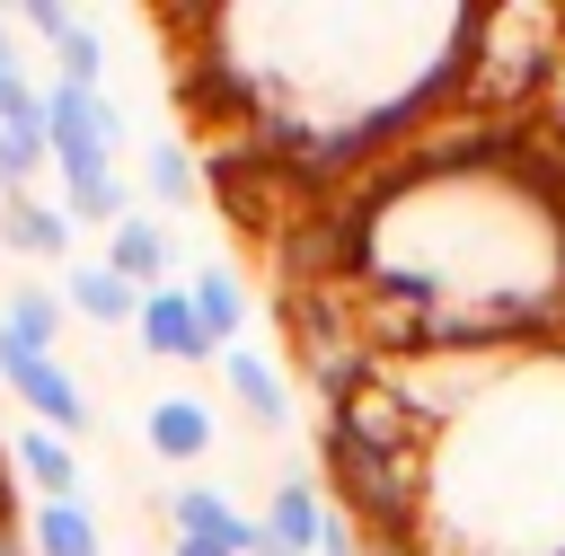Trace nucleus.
<instances>
[{
  "label": "nucleus",
  "instance_id": "nucleus-21",
  "mask_svg": "<svg viewBox=\"0 0 565 556\" xmlns=\"http://www.w3.org/2000/svg\"><path fill=\"white\" fill-rule=\"evenodd\" d=\"M9 71H26V62H18V18L0 9V79H9Z\"/></svg>",
  "mask_w": 565,
  "mask_h": 556
},
{
  "label": "nucleus",
  "instance_id": "nucleus-13",
  "mask_svg": "<svg viewBox=\"0 0 565 556\" xmlns=\"http://www.w3.org/2000/svg\"><path fill=\"white\" fill-rule=\"evenodd\" d=\"M26 547L35 556H106V530H97L88 494H71V503H35L26 512Z\"/></svg>",
  "mask_w": 565,
  "mask_h": 556
},
{
  "label": "nucleus",
  "instance_id": "nucleus-7",
  "mask_svg": "<svg viewBox=\"0 0 565 556\" xmlns=\"http://www.w3.org/2000/svg\"><path fill=\"white\" fill-rule=\"evenodd\" d=\"M141 441H150V459H168V468H194V459L221 441V424H212V406H203V397H150V415H141Z\"/></svg>",
  "mask_w": 565,
  "mask_h": 556
},
{
  "label": "nucleus",
  "instance_id": "nucleus-14",
  "mask_svg": "<svg viewBox=\"0 0 565 556\" xmlns=\"http://www.w3.org/2000/svg\"><path fill=\"white\" fill-rule=\"evenodd\" d=\"M62 291H44V282H18V291H0V335L9 344H35V353H53L62 344Z\"/></svg>",
  "mask_w": 565,
  "mask_h": 556
},
{
  "label": "nucleus",
  "instance_id": "nucleus-23",
  "mask_svg": "<svg viewBox=\"0 0 565 556\" xmlns=\"http://www.w3.org/2000/svg\"><path fill=\"white\" fill-rule=\"evenodd\" d=\"M0 556H35V547H26V530H0Z\"/></svg>",
  "mask_w": 565,
  "mask_h": 556
},
{
  "label": "nucleus",
  "instance_id": "nucleus-6",
  "mask_svg": "<svg viewBox=\"0 0 565 556\" xmlns=\"http://www.w3.org/2000/svg\"><path fill=\"white\" fill-rule=\"evenodd\" d=\"M9 468H18V485H26L35 503H71V494H79V450H71L62 432H44V424H18V432H9Z\"/></svg>",
  "mask_w": 565,
  "mask_h": 556
},
{
  "label": "nucleus",
  "instance_id": "nucleus-5",
  "mask_svg": "<svg viewBox=\"0 0 565 556\" xmlns=\"http://www.w3.org/2000/svg\"><path fill=\"white\" fill-rule=\"evenodd\" d=\"M0 256H18V265H62V274H71V212L44 203V194H9V212H0Z\"/></svg>",
  "mask_w": 565,
  "mask_h": 556
},
{
  "label": "nucleus",
  "instance_id": "nucleus-18",
  "mask_svg": "<svg viewBox=\"0 0 565 556\" xmlns=\"http://www.w3.org/2000/svg\"><path fill=\"white\" fill-rule=\"evenodd\" d=\"M0 132H44V88H35V71H9V79H0Z\"/></svg>",
  "mask_w": 565,
  "mask_h": 556
},
{
  "label": "nucleus",
  "instance_id": "nucleus-3",
  "mask_svg": "<svg viewBox=\"0 0 565 556\" xmlns=\"http://www.w3.org/2000/svg\"><path fill=\"white\" fill-rule=\"evenodd\" d=\"M168 538H212V547H230V556H265V521L256 512H238L221 485H203V477H185L177 494H168Z\"/></svg>",
  "mask_w": 565,
  "mask_h": 556
},
{
  "label": "nucleus",
  "instance_id": "nucleus-4",
  "mask_svg": "<svg viewBox=\"0 0 565 556\" xmlns=\"http://www.w3.org/2000/svg\"><path fill=\"white\" fill-rule=\"evenodd\" d=\"M132 335H141V353H150V362H221V353L203 344V327H194V300H185V282H159V291H141V318H132Z\"/></svg>",
  "mask_w": 565,
  "mask_h": 556
},
{
  "label": "nucleus",
  "instance_id": "nucleus-2",
  "mask_svg": "<svg viewBox=\"0 0 565 556\" xmlns=\"http://www.w3.org/2000/svg\"><path fill=\"white\" fill-rule=\"evenodd\" d=\"M0 388L26 406V424H44V432H62V441L88 432V388L71 379L62 353H35V344H9V335H0Z\"/></svg>",
  "mask_w": 565,
  "mask_h": 556
},
{
  "label": "nucleus",
  "instance_id": "nucleus-8",
  "mask_svg": "<svg viewBox=\"0 0 565 556\" xmlns=\"http://www.w3.org/2000/svg\"><path fill=\"white\" fill-rule=\"evenodd\" d=\"M221 388L247 406L256 432H282V424H291V388H282V371H274L256 344H230V353H221Z\"/></svg>",
  "mask_w": 565,
  "mask_h": 556
},
{
  "label": "nucleus",
  "instance_id": "nucleus-10",
  "mask_svg": "<svg viewBox=\"0 0 565 556\" xmlns=\"http://www.w3.org/2000/svg\"><path fill=\"white\" fill-rule=\"evenodd\" d=\"M185 300H194V327H203V344H212V353L247 344V282H238L230 265H194Z\"/></svg>",
  "mask_w": 565,
  "mask_h": 556
},
{
  "label": "nucleus",
  "instance_id": "nucleus-19",
  "mask_svg": "<svg viewBox=\"0 0 565 556\" xmlns=\"http://www.w3.org/2000/svg\"><path fill=\"white\" fill-rule=\"evenodd\" d=\"M9 18H18V35H35L44 53H53V44H62L71 26H79V9H71V0H18Z\"/></svg>",
  "mask_w": 565,
  "mask_h": 556
},
{
  "label": "nucleus",
  "instance_id": "nucleus-24",
  "mask_svg": "<svg viewBox=\"0 0 565 556\" xmlns=\"http://www.w3.org/2000/svg\"><path fill=\"white\" fill-rule=\"evenodd\" d=\"M0 212H9V185H0Z\"/></svg>",
  "mask_w": 565,
  "mask_h": 556
},
{
  "label": "nucleus",
  "instance_id": "nucleus-12",
  "mask_svg": "<svg viewBox=\"0 0 565 556\" xmlns=\"http://www.w3.org/2000/svg\"><path fill=\"white\" fill-rule=\"evenodd\" d=\"M106 265H115L132 291H159V282H177V274H168V265H177V238H168L159 221L132 212L124 229H106Z\"/></svg>",
  "mask_w": 565,
  "mask_h": 556
},
{
  "label": "nucleus",
  "instance_id": "nucleus-9",
  "mask_svg": "<svg viewBox=\"0 0 565 556\" xmlns=\"http://www.w3.org/2000/svg\"><path fill=\"white\" fill-rule=\"evenodd\" d=\"M62 309H71V318H88V327H132V318H141V291H132L106 256H88V265H71V274H62Z\"/></svg>",
  "mask_w": 565,
  "mask_h": 556
},
{
  "label": "nucleus",
  "instance_id": "nucleus-11",
  "mask_svg": "<svg viewBox=\"0 0 565 556\" xmlns=\"http://www.w3.org/2000/svg\"><path fill=\"white\" fill-rule=\"evenodd\" d=\"M318 521H327V494L309 477H282L265 503V556H318Z\"/></svg>",
  "mask_w": 565,
  "mask_h": 556
},
{
  "label": "nucleus",
  "instance_id": "nucleus-15",
  "mask_svg": "<svg viewBox=\"0 0 565 556\" xmlns=\"http://www.w3.org/2000/svg\"><path fill=\"white\" fill-rule=\"evenodd\" d=\"M62 212H71V229H124L132 221V185L106 168V177H62V194H53Z\"/></svg>",
  "mask_w": 565,
  "mask_h": 556
},
{
  "label": "nucleus",
  "instance_id": "nucleus-16",
  "mask_svg": "<svg viewBox=\"0 0 565 556\" xmlns=\"http://www.w3.org/2000/svg\"><path fill=\"white\" fill-rule=\"evenodd\" d=\"M141 194H150V203H168V212H185V203L203 194L194 150H185V141H150V150H141Z\"/></svg>",
  "mask_w": 565,
  "mask_h": 556
},
{
  "label": "nucleus",
  "instance_id": "nucleus-20",
  "mask_svg": "<svg viewBox=\"0 0 565 556\" xmlns=\"http://www.w3.org/2000/svg\"><path fill=\"white\" fill-rule=\"evenodd\" d=\"M318 556H362V530H353L335 503H327V521H318Z\"/></svg>",
  "mask_w": 565,
  "mask_h": 556
},
{
  "label": "nucleus",
  "instance_id": "nucleus-22",
  "mask_svg": "<svg viewBox=\"0 0 565 556\" xmlns=\"http://www.w3.org/2000/svg\"><path fill=\"white\" fill-rule=\"evenodd\" d=\"M168 556H230V547H212V538H168Z\"/></svg>",
  "mask_w": 565,
  "mask_h": 556
},
{
  "label": "nucleus",
  "instance_id": "nucleus-17",
  "mask_svg": "<svg viewBox=\"0 0 565 556\" xmlns=\"http://www.w3.org/2000/svg\"><path fill=\"white\" fill-rule=\"evenodd\" d=\"M53 79H71V88H106V35H97L88 18L53 44Z\"/></svg>",
  "mask_w": 565,
  "mask_h": 556
},
{
  "label": "nucleus",
  "instance_id": "nucleus-1",
  "mask_svg": "<svg viewBox=\"0 0 565 556\" xmlns=\"http://www.w3.org/2000/svg\"><path fill=\"white\" fill-rule=\"evenodd\" d=\"M44 141H53V177H106L124 150V106L106 88L44 79Z\"/></svg>",
  "mask_w": 565,
  "mask_h": 556
}]
</instances>
